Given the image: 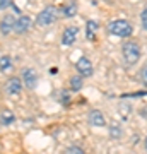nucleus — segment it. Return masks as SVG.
<instances>
[{"mask_svg":"<svg viewBox=\"0 0 147 154\" xmlns=\"http://www.w3.org/2000/svg\"><path fill=\"white\" fill-rule=\"evenodd\" d=\"M58 14H60V9H57L55 5L44 7L43 11L36 16V24H38L39 28H48V26H51L53 22H57Z\"/></svg>","mask_w":147,"mask_h":154,"instance_id":"1","label":"nucleus"},{"mask_svg":"<svg viewBox=\"0 0 147 154\" xmlns=\"http://www.w3.org/2000/svg\"><path fill=\"white\" fill-rule=\"evenodd\" d=\"M108 29L109 33L113 34V36H118V38H127V36H130L133 33V28H132V24L125 19H116V21H111L108 24Z\"/></svg>","mask_w":147,"mask_h":154,"instance_id":"2","label":"nucleus"},{"mask_svg":"<svg viewBox=\"0 0 147 154\" xmlns=\"http://www.w3.org/2000/svg\"><path fill=\"white\" fill-rule=\"evenodd\" d=\"M121 53H123V58H125V62L128 65H135L139 62V58H140V46L135 41H128V43L123 45Z\"/></svg>","mask_w":147,"mask_h":154,"instance_id":"3","label":"nucleus"},{"mask_svg":"<svg viewBox=\"0 0 147 154\" xmlns=\"http://www.w3.org/2000/svg\"><path fill=\"white\" fill-rule=\"evenodd\" d=\"M21 79H22L24 88H27V89H34L36 88V84H38V74H36V70H34L33 67H26V69H22Z\"/></svg>","mask_w":147,"mask_h":154,"instance_id":"4","label":"nucleus"},{"mask_svg":"<svg viewBox=\"0 0 147 154\" xmlns=\"http://www.w3.org/2000/svg\"><path fill=\"white\" fill-rule=\"evenodd\" d=\"M16 21H17L16 16H12V14H5L0 19V33H2V36H9V34L14 33Z\"/></svg>","mask_w":147,"mask_h":154,"instance_id":"5","label":"nucleus"},{"mask_svg":"<svg viewBox=\"0 0 147 154\" xmlns=\"http://www.w3.org/2000/svg\"><path fill=\"white\" fill-rule=\"evenodd\" d=\"M22 88H24V84H22L21 77H11V79H7L5 86H4V91L7 94H11V96H17V94H21Z\"/></svg>","mask_w":147,"mask_h":154,"instance_id":"6","label":"nucleus"},{"mask_svg":"<svg viewBox=\"0 0 147 154\" xmlns=\"http://www.w3.org/2000/svg\"><path fill=\"white\" fill-rule=\"evenodd\" d=\"M75 69H77V72H79V75H82V77H91L93 75V72H94L91 60L86 58V57H81V58L77 60Z\"/></svg>","mask_w":147,"mask_h":154,"instance_id":"7","label":"nucleus"},{"mask_svg":"<svg viewBox=\"0 0 147 154\" xmlns=\"http://www.w3.org/2000/svg\"><path fill=\"white\" fill-rule=\"evenodd\" d=\"M31 28H33V19H31L29 16H19L17 21H16L14 33L16 34H26Z\"/></svg>","mask_w":147,"mask_h":154,"instance_id":"8","label":"nucleus"},{"mask_svg":"<svg viewBox=\"0 0 147 154\" xmlns=\"http://www.w3.org/2000/svg\"><path fill=\"white\" fill-rule=\"evenodd\" d=\"M77 34H79V28L77 26H69V28L63 29L62 33V45L63 46H70V45L75 43Z\"/></svg>","mask_w":147,"mask_h":154,"instance_id":"9","label":"nucleus"},{"mask_svg":"<svg viewBox=\"0 0 147 154\" xmlns=\"http://www.w3.org/2000/svg\"><path fill=\"white\" fill-rule=\"evenodd\" d=\"M87 120L93 127H104L106 125V118H104L103 111L99 110H91L89 111V115H87Z\"/></svg>","mask_w":147,"mask_h":154,"instance_id":"10","label":"nucleus"},{"mask_svg":"<svg viewBox=\"0 0 147 154\" xmlns=\"http://www.w3.org/2000/svg\"><path fill=\"white\" fill-rule=\"evenodd\" d=\"M98 29H99V24L96 21H87L86 22V36H87V39H94L96 38Z\"/></svg>","mask_w":147,"mask_h":154,"instance_id":"11","label":"nucleus"},{"mask_svg":"<svg viewBox=\"0 0 147 154\" xmlns=\"http://www.w3.org/2000/svg\"><path fill=\"white\" fill-rule=\"evenodd\" d=\"M14 120H16V115L11 110H4L0 113V123L2 125H11V123H14Z\"/></svg>","mask_w":147,"mask_h":154,"instance_id":"12","label":"nucleus"},{"mask_svg":"<svg viewBox=\"0 0 147 154\" xmlns=\"http://www.w3.org/2000/svg\"><path fill=\"white\" fill-rule=\"evenodd\" d=\"M84 86V77L82 75H72L70 77V89L72 91H81Z\"/></svg>","mask_w":147,"mask_h":154,"instance_id":"13","label":"nucleus"},{"mask_svg":"<svg viewBox=\"0 0 147 154\" xmlns=\"http://www.w3.org/2000/svg\"><path fill=\"white\" fill-rule=\"evenodd\" d=\"M12 69V58L9 55L0 57V72H7Z\"/></svg>","mask_w":147,"mask_h":154,"instance_id":"14","label":"nucleus"},{"mask_svg":"<svg viewBox=\"0 0 147 154\" xmlns=\"http://www.w3.org/2000/svg\"><path fill=\"white\" fill-rule=\"evenodd\" d=\"M62 12H63V16H65V17H74L77 14V4H75V2L67 4V5L62 9Z\"/></svg>","mask_w":147,"mask_h":154,"instance_id":"15","label":"nucleus"},{"mask_svg":"<svg viewBox=\"0 0 147 154\" xmlns=\"http://www.w3.org/2000/svg\"><path fill=\"white\" fill-rule=\"evenodd\" d=\"M109 135H111L113 139H118V137H121V130H120V127L113 125L111 128H109Z\"/></svg>","mask_w":147,"mask_h":154,"instance_id":"16","label":"nucleus"},{"mask_svg":"<svg viewBox=\"0 0 147 154\" xmlns=\"http://www.w3.org/2000/svg\"><path fill=\"white\" fill-rule=\"evenodd\" d=\"M12 4H14L12 0H0V12H2V11H7L9 7H12Z\"/></svg>","mask_w":147,"mask_h":154,"instance_id":"17","label":"nucleus"},{"mask_svg":"<svg viewBox=\"0 0 147 154\" xmlns=\"http://www.w3.org/2000/svg\"><path fill=\"white\" fill-rule=\"evenodd\" d=\"M60 101H62L65 106L70 103V98H69V93H67V91H60Z\"/></svg>","mask_w":147,"mask_h":154,"instance_id":"18","label":"nucleus"},{"mask_svg":"<svg viewBox=\"0 0 147 154\" xmlns=\"http://www.w3.org/2000/svg\"><path fill=\"white\" fill-rule=\"evenodd\" d=\"M67 154H84V151H82L79 146H72V147L67 151Z\"/></svg>","mask_w":147,"mask_h":154,"instance_id":"19","label":"nucleus"},{"mask_svg":"<svg viewBox=\"0 0 147 154\" xmlns=\"http://www.w3.org/2000/svg\"><path fill=\"white\" fill-rule=\"evenodd\" d=\"M140 79H142V82L147 86V65H144V69L140 70Z\"/></svg>","mask_w":147,"mask_h":154,"instance_id":"20","label":"nucleus"},{"mask_svg":"<svg viewBox=\"0 0 147 154\" xmlns=\"http://www.w3.org/2000/svg\"><path fill=\"white\" fill-rule=\"evenodd\" d=\"M142 26H144V29H147V9L142 11Z\"/></svg>","mask_w":147,"mask_h":154,"instance_id":"21","label":"nucleus"},{"mask_svg":"<svg viewBox=\"0 0 147 154\" xmlns=\"http://www.w3.org/2000/svg\"><path fill=\"white\" fill-rule=\"evenodd\" d=\"M12 11L16 12L17 16H22V14H21V9H19V7H17V5H16V4H12Z\"/></svg>","mask_w":147,"mask_h":154,"instance_id":"22","label":"nucleus"},{"mask_svg":"<svg viewBox=\"0 0 147 154\" xmlns=\"http://www.w3.org/2000/svg\"><path fill=\"white\" fill-rule=\"evenodd\" d=\"M144 147H145V151H147V137L144 139Z\"/></svg>","mask_w":147,"mask_h":154,"instance_id":"23","label":"nucleus"}]
</instances>
